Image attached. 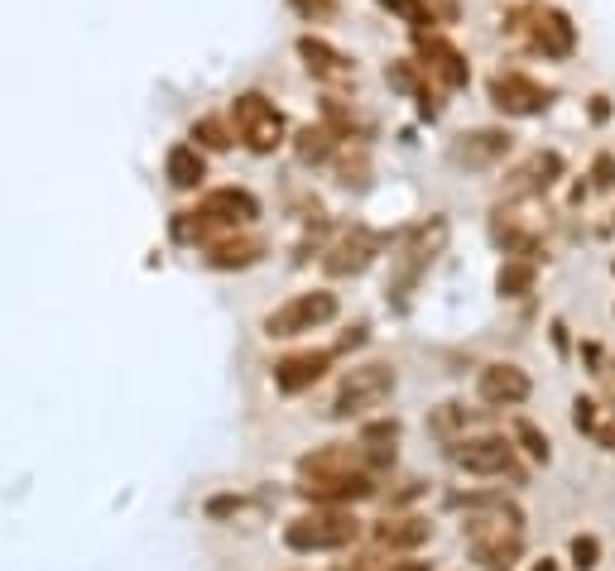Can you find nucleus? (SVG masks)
Returning a JSON list of instances; mask_svg holds the SVG:
<instances>
[{
	"label": "nucleus",
	"instance_id": "13",
	"mask_svg": "<svg viewBox=\"0 0 615 571\" xmlns=\"http://www.w3.org/2000/svg\"><path fill=\"white\" fill-rule=\"evenodd\" d=\"M418 63H424V68L452 91H462L471 83V63L442 34H418Z\"/></svg>",
	"mask_w": 615,
	"mask_h": 571
},
{
	"label": "nucleus",
	"instance_id": "21",
	"mask_svg": "<svg viewBox=\"0 0 615 571\" xmlns=\"http://www.w3.org/2000/svg\"><path fill=\"white\" fill-rule=\"evenodd\" d=\"M562 178V154H534L525 168H515V183H509V193H543L548 183Z\"/></svg>",
	"mask_w": 615,
	"mask_h": 571
},
{
	"label": "nucleus",
	"instance_id": "15",
	"mask_svg": "<svg viewBox=\"0 0 615 571\" xmlns=\"http://www.w3.org/2000/svg\"><path fill=\"white\" fill-rule=\"evenodd\" d=\"M298 58H304V68L318 77V83H351V77H356V63H351L342 48L327 44V39L304 34L298 39Z\"/></svg>",
	"mask_w": 615,
	"mask_h": 571
},
{
	"label": "nucleus",
	"instance_id": "23",
	"mask_svg": "<svg viewBox=\"0 0 615 571\" xmlns=\"http://www.w3.org/2000/svg\"><path fill=\"white\" fill-rule=\"evenodd\" d=\"M337 150H342V135L327 125H304L294 135V154L304 158V164H322V158H332Z\"/></svg>",
	"mask_w": 615,
	"mask_h": 571
},
{
	"label": "nucleus",
	"instance_id": "24",
	"mask_svg": "<svg viewBox=\"0 0 615 571\" xmlns=\"http://www.w3.org/2000/svg\"><path fill=\"white\" fill-rule=\"evenodd\" d=\"M495 288H501V298H525L529 288H534V264L509 260L505 270H501V278H495Z\"/></svg>",
	"mask_w": 615,
	"mask_h": 571
},
{
	"label": "nucleus",
	"instance_id": "6",
	"mask_svg": "<svg viewBox=\"0 0 615 571\" xmlns=\"http://www.w3.org/2000/svg\"><path fill=\"white\" fill-rule=\"evenodd\" d=\"M337 317V294L327 288H308V294H294L289 303H279L270 317H265V337L270 341H289V337H304V331H318Z\"/></svg>",
	"mask_w": 615,
	"mask_h": 571
},
{
	"label": "nucleus",
	"instance_id": "34",
	"mask_svg": "<svg viewBox=\"0 0 615 571\" xmlns=\"http://www.w3.org/2000/svg\"><path fill=\"white\" fill-rule=\"evenodd\" d=\"M381 571H428L424 562H389V567H381Z\"/></svg>",
	"mask_w": 615,
	"mask_h": 571
},
{
	"label": "nucleus",
	"instance_id": "18",
	"mask_svg": "<svg viewBox=\"0 0 615 571\" xmlns=\"http://www.w3.org/2000/svg\"><path fill=\"white\" fill-rule=\"evenodd\" d=\"M433 538V524L418 519V514H404V519H385L375 524V542L389 552H404V548H424V542Z\"/></svg>",
	"mask_w": 615,
	"mask_h": 571
},
{
	"label": "nucleus",
	"instance_id": "14",
	"mask_svg": "<svg viewBox=\"0 0 615 571\" xmlns=\"http://www.w3.org/2000/svg\"><path fill=\"white\" fill-rule=\"evenodd\" d=\"M327 365H332V351H294V355H284V361L274 365V389L279 394H304L327 375Z\"/></svg>",
	"mask_w": 615,
	"mask_h": 571
},
{
	"label": "nucleus",
	"instance_id": "28",
	"mask_svg": "<svg viewBox=\"0 0 615 571\" xmlns=\"http://www.w3.org/2000/svg\"><path fill=\"white\" fill-rule=\"evenodd\" d=\"M515 442H525V451L534 461H543V466L553 461V447H548V437L534 428V422H515Z\"/></svg>",
	"mask_w": 615,
	"mask_h": 571
},
{
	"label": "nucleus",
	"instance_id": "3",
	"mask_svg": "<svg viewBox=\"0 0 615 571\" xmlns=\"http://www.w3.org/2000/svg\"><path fill=\"white\" fill-rule=\"evenodd\" d=\"M361 538V519L342 504H312V514H298L284 528V548L289 552H337Z\"/></svg>",
	"mask_w": 615,
	"mask_h": 571
},
{
	"label": "nucleus",
	"instance_id": "4",
	"mask_svg": "<svg viewBox=\"0 0 615 571\" xmlns=\"http://www.w3.org/2000/svg\"><path fill=\"white\" fill-rule=\"evenodd\" d=\"M448 235H452V226L448 217H428V221H418L409 235L399 241V255H395V278H389V288L404 298L409 288L424 278L428 270H433V260L448 250Z\"/></svg>",
	"mask_w": 615,
	"mask_h": 571
},
{
	"label": "nucleus",
	"instance_id": "9",
	"mask_svg": "<svg viewBox=\"0 0 615 571\" xmlns=\"http://www.w3.org/2000/svg\"><path fill=\"white\" fill-rule=\"evenodd\" d=\"M548 101H553V91L515 68L491 77V106L505 116H539V111H548Z\"/></svg>",
	"mask_w": 615,
	"mask_h": 571
},
{
	"label": "nucleus",
	"instance_id": "29",
	"mask_svg": "<svg viewBox=\"0 0 615 571\" xmlns=\"http://www.w3.org/2000/svg\"><path fill=\"white\" fill-rule=\"evenodd\" d=\"M596 562H601V542L592 534L572 538V567H578V571H596Z\"/></svg>",
	"mask_w": 615,
	"mask_h": 571
},
{
	"label": "nucleus",
	"instance_id": "31",
	"mask_svg": "<svg viewBox=\"0 0 615 571\" xmlns=\"http://www.w3.org/2000/svg\"><path fill=\"white\" fill-rule=\"evenodd\" d=\"M592 178H596V188H615V158H611V154H601V158H596Z\"/></svg>",
	"mask_w": 615,
	"mask_h": 571
},
{
	"label": "nucleus",
	"instance_id": "26",
	"mask_svg": "<svg viewBox=\"0 0 615 571\" xmlns=\"http://www.w3.org/2000/svg\"><path fill=\"white\" fill-rule=\"evenodd\" d=\"M193 140H198V150H231V130L217 121V116H202L198 125H193Z\"/></svg>",
	"mask_w": 615,
	"mask_h": 571
},
{
	"label": "nucleus",
	"instance_id": "7",
	"mask_svg": "<svg viewBox=\"0 0 615 571\" xmlns=\"http://www.w3.org/2000/svg\"><path fill=\"white\" fill-rule=\"evenodd\" d=\"M448 457H452V466H462L466 475H505V471H515V442L501 437V432L457 437Z\"/></svg>",
	"mask_w": 615,
	"mask_h": 571
},
{
	"label": "nucleus",
	"instance_id": "2",
	"mask_svg": "<svg viewBox=\"0 0 615 571\" xmlns=\"http://www.w3.org/2000/svg\"><path fill=\"white\" fill-rule=\"evenodd\" d=\"M399 389V370L389 365V361H365V365H351L342 384H337V394H332V408L327 414L332 418H371L375 408H385L389 404V394Z\"/></svg>",
	"mask_w": 615,
	"mask_h": 571
},
{
	"label": "nucleus",
	"instance_id": "36",
	"mask_svg": "<svg viewBox=\"0 0 615 571\" xmlns=\"http://www.w3.org/2000/svg\"><path fill=\"white\" fill-rule=\"evenodd\" d=\"M611 274H615V264H611Z\"/></svg>",
	"mask_w": 615,
	"mask_h": 571
},
{
	"label": "nucleus",
	"instance_id": "35",
	"mask_svg": "<svg viewBox=\"0 0 615 571\" xmlns=\"http://www.w3.org/2000/svg\"><path fill=\"white\" fill-rule=\"evenodd\" d=\"M534 571H558V562H548V557H543V562H539V567H534Z\"/></svg>",
	"mask_w": 615,
	"mask_h": 571
},
{
	"label": "nucleus",
	"instance_id": "27",
	"mask_svg": "<svg viewBox=\"0 0 615 571\" xmlns=\"http://www.w3.org/2000/svg\"><path fill=\"white\" fill-rule=\"evenodd\" d=\"M433 432L448 437V442H457V432L466 437V408L462 404H442L438 414H433Z\"/></svg>",
	"mask_w": 615,
	"mask_h": 571
},
{
	"label": "nucleus",
	"instance_id": "10",
	"mask_svg": "<svg viewBox=\"0 0 615 571\" xmlns=\"http://www.w3.org/2000/svg\"><path fill=\"white\" fill-rule=\"evenodd\" d=\"M525 20H529V44L539 48L543 58H572L578 30H572V20L562 15L558 6H529Z\"/></svg>",
	"mask_w": 615,
	"mask_h": 571
},
{
	"label": "nucleus",
	"instance_id": "5",
	"mask_svg": "<svg viewBox=\"0 0 615 571\" xmlns=\"http://www.w3.org/2000/svg\"><path fill=\"white\" fill-rule=\"evenodd\" d=\"M231 125L251 154H274L284 144V135H289L284 111L270 97H260V91H241V97L231 101Z\"/></svg>",
	"mask_w": 615,
	"mask_h": 571
},
{
	"label": "nucleus",
	"instance_id": "1",
	"mask_svg": "<svg viewBox=\"0 0 615 571\" xmlns=\"http://www.w3.org/2000/svg\"><path fill=\"white\" fill-rule=\"evenodd\" d=\"M260 217V202L245 188H217L207 193L198 211H178L174 217V235L178 241H207L212 231H227L235 235L241 226H251Z\"/></svg>",
	"mask_w": 615,
	"mask_h": 571
},
{
	"label": "nucleus",
	"instance_id": "8",
	"mask_svg": "<svg viewBox=\"0 0 615 571\" xmlns=\"http://www.w3.org/2000/svg\"><path fill=\"white\" fill-rule=\"evenodd\" d=\"M375 255H381V235H371L365 226H351V231H342L332 245L322 250V270L332 278H351V274L371 270Z\"/></svg>",
	"mask_w": 615,
	"mask_h": 571
},
{
	"label": "nucleus",
	"instance_id": "25",
	"mask_svg": "<svg viewBox=\"0 0 615 571\" xmlns=\"http://www.w3.org/2000/svg\"><path fill=\"white\" fill-rule=\"evenodd\" d=\"M375 6H385L389 15H399L404 24H414L418 34L433 24V10H428V0H375Z\"/></svg>",
	"mask_w": 615,
	"mask_h": 571
},
{
	"label": "nucleus",
	"instance_id": "22",
	"mask_svg": "<svg viewBox=\"0 0 615 571\" xmlns=\"http://www.w3.org/2000/svg\"><path fill=\"white\" fill-rule=\"evenodd\" d=\"M424 63H409V58H399V63H389L385 68V77H389V87H399V91H409V97H418V111L433 121L438 116V106H433V97H428V87H424Z\"/></svg>",
	"mask_w": 615,
	"mask_h": 571
},
{
	"label": "nucleus",
	"instance_id": "11",
	"mask_svg": "<svg viewBox=\"0 0 615 571\" xmlns=\"http://www.w3.org/2000/svg\"><path fill=\"white\" fill-rule=\"evenodd\" d=\"M298 495L308 504H342L351 509L356 499H371L375 495V481L371 471H342V475H304V485H298Z\"/></svg>",
	"mask_w": 615,
	"mask_h": 571
},
{
	"label": "nucleus",
	"instance_id": "30",
	"mask_svg": "<svg viewBox=\"0 0 615 571\" xmlns=\"http://www.w3.org/2000/svg\"><path fill=\"white\" fill-rule=\"evenodd\" d=\"M294 6V15H304V20H327L337 10V0H289Z\"/></svg>",
	"mask_w": 615,
	"mask_h": 571
},
{
	"label": "nucleus",
	"instance_id": "19",
	"mask_svg": "<svg viewBox=\"0 0 615 571\" xmlns=\"http://www.w3.org/2000/svg\"><path fill=\"white\" fill-rule=\"evenodd\" d=\"M164 174H168V183H174L178 193H193L207 178L202 150H198V144H174V150H168V158H164Z\"/></svg>",
	"mask_w": 615,
	"mask_h": 571
},
{
	"label": "nucleus",
	"instance_id": "20",
	"mask_svg": "<svg viewBox=\"0 0 615 571\" xmlns=\"http://www.w3.org/2000/svg\"><path fill=\"white\" fill-rule=\"evenodd\" d=\"M260 255H265V245L245 241V235H227V241L207 245V264H212V270H251Z\"/></svg>",
	"mask_w": 615,
	"mask_h": 571
},
{
	"label": "nucleus",
	"instance_id": "16",
	"mask_svg": "<svg viewBox=\"0 0 615 571\" xmlns=\"http://www.w3.org/2000/svg\"><path fill=\"white\" fill-rule=\"evenodd\" d=\"M505 154H509L505 130H471V135H457V144H452V164H462V168H491Z\"/></svg>",
	"mask_w": 615,
	"mask_h": 571
},
{
	"label": "nucleus",
	"instance_id": "17",
	"mask_svg": "<svg viewBox=\"0 0 615 571\" xmlns=\"http://www.w3.org/2000/svg\"><path fill=\"white\" fill-rule=\"evenodd\" d=\"M298 471L304 475H342V471H371V461H365V447H347V442H332V447H318L308 451L304 461H298Z\"/></svg>",
	"mask_w": 615,
	"mask_h": 571
},
{
	"label": "nucleus",
	"instance_id": "32",
	"mask_svg": "<svg viewBox=\"0 0 615 571\" xmlns=\"http://www.w3.org/2000/svg\"><path fill=\"white\" fill-rule=\"evenodd\" d=\"M572 422H578V428H596V404L592 398H578V404H572Z\"/></svg>",
	"mask_w": 615,
	"mask_h": 571
},
{
	"label": "nucleus",
	"instance_id": "33",
	"mask_svg": "<svg viewBox=\"0 0 615 571\" xmlns=\"http://www.w3.org/2000/svg\"><path fill=\"white\" fill-rule=\"evenodd\" d=\"M596 106H592V121H606V116H611V106H606V97H592Z\"/></svg>",
	"mask_w": 615,
	"mask_h": 571
},
{
	"label": "nucleus",
	"instance_id": "12",
	"mask_svg": "<svg viewBox=\"0 0 615 571\" xmlns=\"http://www.w3.org/2000/svg\"><path fill=\"white\" fill-rule=\"evenodd\" d=\"M476 394H481V404H491V408H515V404H525V398L534 394V380L519 365L495 361V365H486L476 375Z\"/></svg>",
	"mask_w": 615,
	"mask_h": 571
}]
</instances>
